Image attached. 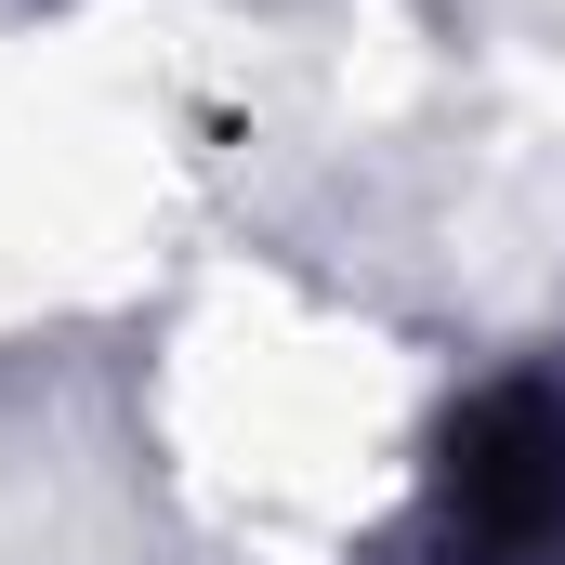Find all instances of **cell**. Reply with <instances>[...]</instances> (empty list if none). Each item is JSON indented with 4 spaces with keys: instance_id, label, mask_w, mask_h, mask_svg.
<instances>
[{
    "instance_id": "cell-1",
    "label": "cell",
    "mask_w": 565,
    "mask_h": 565,
    "mask_svg": "<svg viewBox=\"0 0 565 565\" xmlns=\"http://www.w3.org/2000/svg\"><path fill=\"white\" fill-rule=\"evenodd\" d=\"M422 565H565V382L500 369L422 447Z\"/></svg>"
}]
</instances>
